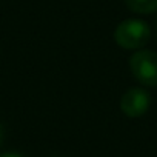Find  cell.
<instances>
[{
	"instance_id": "obj_5",
	"label": "cell",
	"mask_w": 157,
	"mask_h": 157,
	"mask_svg": "<svg viewBox=\"0 0 157 157\" xmlns=\"http://www.w3.org/2000/svg\"><path fill=\"white\" fill-rule=\"evenodd\" d=\"M0 157H23L17 152H5V154H0Z\"/></svg>"
},
{
	"instance_id": "obj_1",
	"label": "cell",
	"mask_w": 157,
	"mask_h": 157,
	"mask_svg": "<svg viewBox=\"0 0 157 157\" xmlns=\"http://www.w3.org/2000/svg\"><path fill=\"white\" fill-rule=\"evenodd\" d=\"M151 37V29L146 22L139 19H128L119 23L114 31V39L119 46L125 49L142 48Z\"/></svg>"
},
{
	"instance_id": "obj_3",
	"label": "cell",
	"mask_w": 157,
	"mask_h": 157,
	"mask_svg": "<svg viewBox=\"0 0 157 157\" xmlns=\"http://www.w3.org/2000/svg\"><path fill=\"white\" fill-rule=\"evenodd\" d=\"M149 105H151V97L142 88H131L120 99V109L128 117L143 116L148 111Z\"/></svg>"
},
{
	"instance_id": "obj_6",
	"label": "cell",
	"mask_w": 157,
	"mask_h": 157,
	"mask_svg": "<svg viewBox=\"0 0 157 157\" xmlns=\"http://www.w3.org/2000/svg\"><path fill=\"white\" fill-rule=\"evenodd\" d=\"M3 142V126L0 125V143Z\"/></svg>"
},
{
	"instance_id": "obj_7",
	"label": "cell",
	"mask_w": 157,
	"mask_h": 157,
	"mask_svg": "<svg viewBox=\"0 0 157 157\" xmlns=\"http://www.w3.org/2000/svg\"><path fill=\"white\" fill-rule=\"evenodd\" d=\"M155 33H157V20H155Z\"/></svg>"
},
{
	"instance_id": "obj_2",
	"label": "cell",
	"mask_w": 157,
	"mask_h": 157,
	"mask_svg": "<svg viewBox=\"0 0 157 157\" xmlns=\"http://www.w3.org/2000/svg\"><path fill=\"white\" fill-rule=\"evenodd\" d=\"M132 75L145 86H157V52L142 49L129 59Z\"/></svg>"
},
{
	"instance_id": "obj_4",
	"label": "cell",
	"mask_w": 157,
	"mask_h": 157,
	"mask_svg": "<svg viewBox=\"0 0 157 157\" xmlns=\"http://www.w3.org/2000/svg\"><path fill=\"white\" fill-rule=\"evenodd\" d=\"M125 3L137 14H151L157 11V0H125Z\"/></svg>"
}]
</instances>
